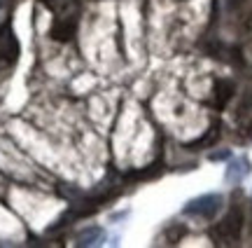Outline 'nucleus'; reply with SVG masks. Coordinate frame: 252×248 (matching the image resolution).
Masks as SVG:
<instances>
[{"label": "nucleus", "instance_id": "0eeeda50", "mask_svg": "<svg viewBox=\"0 0 252 248\" xmlns=\"http://www.w3.org/2000/svg\"><path fill=\"white\" fill-rule=\"evenodd\" d=\"M231 96H234V82H229V80H220V82L215 84V106L217 108H224Z\"/></svg>", "mask_w": 252, "mask_h": 248}, {"label": "nucleus", "instance_id": "f03ea898", "mask_svg": "<svg viewBox=\"0 0 252 248\" xmlns=\"http://www.w3.org/2000/svg\"><path fill=\"white\" fill-rule=\"evenodd\" d=\"M17 59H19V42L14 37V31H12L9 24H2L0 26V64L7 68Z\"/></svg>", "mask_w": 252, "mask_h": 248}, {"label": "nucleus", "instance_id": "7ed1b4c3", "mask_svg": "<svg viewBox=\"0 0 252 248\" xmlns=\"http://www.w3.org/2000/svg\"><path fill=\"white\" fill-rule=\"evenodd\" d=\"M236 127L241 129V134L252 136V96H243L238 108H236Z\"/></svg>", "mask_w": 252, "mask_h": 248}, {"label": "nucleus", "instance_id": "39448f33", "mask_svg": "<svg viewBox=\"0 0 252 248\" xmlns=\"http://www.w3.org/2000/svg\"><path fill=\"white\" fill-rule=\"evenodd\" d=\"M47 7L56 12V17H68V14H77V0H42Z\"/></svg>", "mask_w": 252, "mask_h": 248}, {"label": "nucleus", "instance_id": "1a4fd4ad", "mask_svg": "<svg viewBox=\"0 0 252 248\" xmlns=\"http://www.w3.org/2000/svg\"><path fill=\"white\" fill-rule=\"evenodd\" d=\"M224 2H226V7H229V9H236L241 2H243V0H224Z\"/></svg>", "mask_w": 252, "mask_h": 248}, {"label": "nucleus", "instance_id": "423d86ee", "mask_svg": "<svg viewBox=\"0 0 252 248\" xmlns=\"http://www.w3.org/2000/svg\"><path fill=\"white\" fill-rule=\"evenodd\" d=\"M105 241V230L103 227H91V230H84L77 237V246H98Z\"/></svg>", "mask_w": 252, "mask_h": 248}, {"label": "nucleus", "instance_id": "6e6552de", "mask_svg": "<svg viewBox=\"0 0 252 248\" xmlns=\"http://www.w3.org/2000/svg\"><path fill=\"white\" fill-rule=\"evenodd\" d=\"M243 28H245V33H248V35L252 37V12H250V14H248V17H245V24H243Z\"/></svg>", "mask_w": 252, "mask_h": 248}, {"label": "nucleus", "instance_id": "9d476101", "mask_svg": "<svg viewBox=\"0 0 252 248\" xmlns=\"http://www.w3.org/2000/svg\"><path fill=\"white\" fill-rule=\"evenodd\" d=\"M2 68H5V66H2V64H0V71H2Z\"/></svg>", "mask_w": 252, "mask_h": 248}, {"label": "nucleus", "instance_id": "20e7f679", "mask_svg": "<svg viewBox=\"0 0 252 248\" xmlns=\"http://www.w3.org/2000/svg\"><path fill=\"white\" fill-rule=\"evenodd\" d=\"M75 26H77V14L56 17L54 26H52V37H54V40H59V42H65V40H70V37H72Z\"/></svg>", "mask_w": 252, "mask_h": 248}, {"label": "nucleus", "instance_id": "f257e3e1", "mask_svg": "<svg viewBox=\"0 0 252 248\" xmlns=\"http://www.w3.org/2000/svg\"><path fill=\"white\" fill-rule=\"evenodd\" d=\"M241 230H243V213L234 209L213 227V239L217 244H236L241 237Z\"/></svg>", "mask_w": 252, "mask_h": 248}]
</instances>
